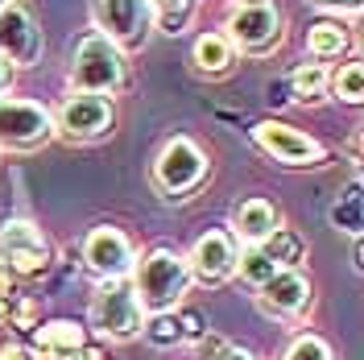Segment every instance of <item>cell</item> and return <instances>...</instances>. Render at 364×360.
Returning a JSON list of instances; mask_svg holds the SVG:
<instances>
[{
  "label": "cell",
  "mask_w": 364,
  "mask_h": 360,
  "mask_svg": "<svg viewBox=\"0 0 364 360\" xmlns=\"http://www.w3.org/2000/svg\"><path fill=\"white\" fill-rule=\"evenodd\" d=\"M129 286H133L136 302L145 315H166V311H178L186 290H191V270H186V257L174 248H149L136 257L133 273H129Z\"/></svg>",
  "instance_id": "obj_1"
},
{
  "label": "cell",
  "mask_w": 364,
  "mask_h": 360,
  "mask_svg": "<svg viewBox=\"0 0 364 360\" xmlns=\"http://www.w3.org/2000/svg\"><path fill=\"white\" fill-rule=\"evenodd\" d=\"M124 83H129L124 54L100 29H87L75 42V54H70V63H67V88L83 91V95H108L112 100Z\"/></svg>",
  "instance_id": "obj_2"
},
{
  "label": "cell",
  "mask_w": 364,
  "mask_h": 360,
  "mask_svg": "<svg viewBox=\"0 0 364 360\" xmlns=\"http://www.w3.org/2000/svg\"><path fill=\"white\" fill-rule=\"evenodd\" d=\"M224 33L236 54H249V58H265L273 54L282 38H286V17L273 0H236L228 9Z\"/></svg>",
  "instance_id": "obj_3"
},
{
  "label": "cell",
  "mask_w": 364,
  "mask_h": 360,
  "mask_svg": "<svg viewBox=\"0 0 364 360\" xmlns=\"http://www.w3.org/2000/svg\"><path fill=\"white\" fill-rule=\"evenodd\" d=\"M207 170H211V162H207L203 145L178 133L158 149L154 170H149V182H154V191H158L161 199L182 203V199H191V191L203 186Z\"/></svg>",
  "instance_id": "obj_4"
},
{
  "label": "cell",
  "mask_w": 364,
  "mask_h": 360,
  "mask_svg": "<svg viewBox=\"0 0 364 360\" xmlns=\"http://www.w3.org/2000/svg\"><path fill=\"white\" fill-rule=\"evenodd\" d=\"M54 265V245L42 228L25 216H9L0 224V270L13 282H33L46 277Z\"/></svg>",
  "instance_id": "obj_5"
},
{
  "label": "cell",
  "mask_w": 364,
  "mask_h": 360,
  "mask_svg": "<svg viewBox=\"0 0 364 360\" xmlns=\"http://www.w3.org/2000/svg\"><path fill=\"white\" fill-rule=\"evenodd\" d=\"M87 327L95 336L112 339V344H129V339L141 336L145 311L136 302L129 277H120V282H95V294H91V307H87Z\"/></svg>",
  "instance_id": "obj_6"
},
{
  "label": "cell",
  "mask_w": 364,
  "mask_h": 360,
  "mask_svg": "<svg viewBox=\"0 0 364 360\" xmlns=\"http://www.w3.org/2000/svg\"><path fill=\"white\" fill-rule=\"evenodd\" d=\"M91 17L120 54L145 50L154 38V0H91Z\"/></svg>",
  "instance_id": "obj_7"
},
{
  "label": "cell",
  "mask_w": 364,
  "mask_h": 360,
  "mask_svg": "<svg viewBox=\"0 0 364 360\" xmlns=\"http://www.w3.org/2000/svg\"><path fill=\"white\" fill-rule=\"evenodd\" d=\"M50 116H54V137H63V141H70V145L104 141V137L116 129V104L108 100V95L70 91Z\"/></svg>",
  "instance_id": "obj_8"
},
{
  "label": "cell",
  "mask_w": 364,
  "mask_h": 360,
  "mask_svg": "<svg viewBox=\"0 0 364 360\" xmlns=\"http://www.w3.org/2000/svg\"><path fill=\"white\" fill-rule=\"evenodd\" d=\"M54 141V116L38 100L0 95V149L9 154H33Z\"/></svg>",
  "instance_id": "obj_9"
},
{
  "label": "cell",
  "mask_w": 364,
  "mask_h": 360,
  "mask_svg": "<svg viewBox=\"0 0 364 360\" xmlns=\"http://www.w3.org/2000/svg\"><path fill=\"white\" fill-rule=\"evenodd\" d=\"M79 257H83V270H87L95 282H120V277H129L133 265H136V245L129 240L124 228L95 224L87 236H83Z\"/></svg>",
  "instance_id": "obj_10"
},
{
  "label": "cell",
  "mask_w": 364,
  "mask_h": 360,
  "mask_svg": "<svg viewBox=\"0 0 364 360\" xmlns=\"http://www.w3.org/2000/svg\"><path fill=\"white\" fill-rule=\"evenodd\" d=\"M252 145L261 149V154H269L273 162H282V166H323L327 162V149L318 145L311 133H302L294 125H286V120H257L249 129Z\"/></svg>",
  "instance_id": "obj_11"
},
{
  "label": "cell",
  "mask_w": 364,
  "mask_h": 360,
  "mask_svg": "<svg viewBox=\"0 0 364 360\" xmlns=\"http://www.w3.org/2000/svg\"><path fill=\"white\" fill-rule=\"evenodd\" d=\"M236 257H240V245L232 240L228 228H207L203 236L191 245L186 253V270H191V282L199 286H224L236 277Z\"/></svg>",
  "instance_id": "obj_12"
},
{
  "label": "cell",
  "mask_w": 364,
  "mask_h": 360,
  "mask_svg": "<svg viewBox=\"0 0 364 360\" xmlns=\"http://www.w3.org/2000/svg\"><path fill=\"white\" fill-rule=\"evenodd\" d=\"M315 298V286L302 270H282L273 273L269 282L257 290V311L273 323H286V319H298Z\"/></svg>",
  "instance_id": "obj_13"
},
{
  "label": "cell",
  "mask_w": 364,
  "mask_h": 360,
  "mask_svg": "<svg viewBox=\"0 0 364 360\" xmlns=\"http://www.w3.org/2000/svg\"><path fill=\"white\" fill-rule=\"evenodd\" d=\"M42 29L33 21V13L25 9L21 0L17 4H9L4 13H0V58H9L13 67H33L38 58H42Z\"/></svg>",
  "instance_id": "obj_14"
},
{
  "label": "cell",
  "mask_w": 364,
  "mask_h": 360,
  "mask_svg": "<svg viewBox=\"0 0 364 360\" xmlns=\"http://www.w3.org/2000/svg\"><path fill=\"white\" fill-rule=\"evenodd\" d=\"M282 228V207L265 195H249L232 207V240L236 245H265L273 232Z\"/></svg>",
  "instance_id": "obj_15"
},
{
  "label": "cell",
  "mask_w": 364,
  "mask_h": 360,
  "mask_svg": "<svg viewBox=\"0 0 364 360\" xmlns=\"http://www.w3.org/2000/svg\"><path fill=\"white\" fill-rule=\"evenodd\" d=\"M191 63H195V70L207 75V79H224L228 70L236 67V50H232V42H228L220 29H211V33H199V38H195Z\"/></svg>",
  "instance_id": "obj_16"
},
{
  "label": "cell",
  "mask_w": 364,
  "mask_h": 360,
  "mask_svg": "<svg viewBox=\"0 0 364 360\" xmlns=\"http://www.w3.org/2000/svg\"><path fill=\"white\" fill-rule=\"evenodd\" d=\"M348 46H352V33H348V25L343 21H315L306 29V54L315 58V63H336L348 54Z\"/></svg>",
  "instance_id": "obj_17"
},
{
  "label": "cell",
  "mask_w": 364,
  "mask_h": 360,
  "mask_svg": "<svg viewBox=\"0 0 364 360\" xmlns=\"http://www.w3.org/2000/svg\"><path fill=\"white\" fill-rule=\"evenodd\" d=\"M327 95L340 100L348 108H360L364 104V67L360 58H348L340 67H327Z\"/></svg>",
  "instance_id": "obj_18"
},
{
  "label": "cell",
  "mask_w": 364,
  "mask_h": 360,
  "mask_svg": "<svg viewBox=\"0 0 364 360\" xmlns=\"http://www.w3.org/2000/svg\"><path fill=\"white\" fill-rule=\"evenodd\" d=\"M286 88H290V100H298V104H318L327 95V67L323 63H298L286 75Z\"/></svg>",
  "instance_id": "obj_19"
},
{
  "label": "cell",
  "mask_w": 364,
  "mask_h": 360,
  "mask_svg": "<svg viewBox=\"0 0 364 360\" xmlns=\"http://www.w3.org/2000/svg\"><path fill=\"white\" fill-rule=\"evenodd\" d=\"M261 248L269 253V261H277V270H302V261H306V240L286 224L277 228Z\"/></svg>",
  "instance_id": "obj_20"
},
{
  "label": "cell",
  "mask_w": 364,
  "mask_h": 360,
  "mask_svg": "<svg viewBox=\"0 0 364 360\" xmlns=\"http://www.w3.org/2000/svg\"><path fill=\"white\" fill-rule=\"evenodd\" d=\"M277 270V261H269V253L261 245H240V257H236V277L245 282V286H252V290H261L265 282H269Z\"/></svg>",
  "instance_id": "obj_21"
},
{
  "label": "cell",
  "mask_w": 364,
  "mask_h": 360,
  "mask_svg": "<svg viewBox=\"0 0 364 360\" xmlns=\"http://www.w3.org/2000/svg\"><path fill=\"white\" fill-rule=\"evenodd\" d=\"M141 339L149 344V348H178V344H186V336H182V323L174 311H166V315H145V327H141Z\"/></svg>",
  "instance_id": "obj_22"
},
{
  "label": "cell",
  "mask_w": 364,
  "mask_h": 360,
  "mask_svg": "<svg viewBox=\"0 0 364 360\" xmlns=\"http://www.w3.org/2000/svg\"><path fill=\"white\" fill-rule=\"evenodd\" d=\"M327 216H331V228H336V232L360 236V179H352V186L331 203V211H327Z\"/></svg>",
  "instance_id": "obj_23"
},
{
  "label": "cell",
  "mask_w": 364,
  "mask_h": 360,
  "mask_svg": "<svg viewBox=\"0 0 364 360\" xmlns=\"http://www.w3.org/2000/svg\"><path fill=\"white\" fill-rule=\"evenodd\" d=\"M282 360H336V348L323 336H315V332H298V336L286 344Z\"/></svg>",
  "instance_id": "obj_24"
},
{
  "label": "cell",
  "mask_w": 364,
  "mask_h": 360,
  "mask_svg": "<svg viewBox=\"0 0 364 360\" xmlns=\"http://www.w3.org/2000/svg\"><path fill=\"white\" fill-rule=\"evenodd\" d=\"M199 352H203V360H261L257 352H249V348H240V344H232L224 336H215V332H203Z\"/></svg>",
  "instance_id": "obj_25"
},
{
  "label": "cell",
  "mask_w": 364,
  "mask_h": 360,
  "mask_svg": "<svg viewBox=\"0 0 364 360\" xmlns=\"http://www.w3.org/2000/svg\"><path fill=\"white\" fill-rule=\"evenodd\" d=\"M311 4H315V9H323V13H336V17H340V13H356V9H360V0H311Z\"/></svg>",
  "instance_id": "obj_26"
},
{
  "label": "cell",
  "mask_w": 364,
  "mask_h": 360,
  "mask_svg": "<svg viewBox=\"0 0 364 360\" xmlns=\"http://www.w3.org/2000/svg\"><path fill=\"white\" fill-rule=\"evenodd\" d=\"M195 0H154V13H186L191 17Z\"/></svg>",
  "instance_id": "obj_27"
},
{
  "label": "cell",
  "mask_w": 364,
  "mask_h": 360,
  "mask_svg": "<svg viewBox=\"0 0 364 360\" xmlns=\"http://www.w3.org/2000/svg\"><path fill=\"white\" fill-rule=\"evenodd\" d=\"M13 83H17V67H13L9 58H0V95H9Z\"/></svg>",
  "instance_id": "obj_28"
},
{
  "label": "cell",
  "mask_w": 364,
  "mask_h": 360,
  "mask_svg": "<svg viewBox=\"0 0 364 360\" xmlns=\"http://www.w3.org/2000/svg\"><path fill=\"white\" fill-rule=\"evenodd\" d=\"M269 104H290V88L286 83H269Z\"/></svg>",
  "instance_id": "obj_29"
},
{
  "label": "cell",
  "mask_w": 364,
  "mask_h": 360,
  "mask_svg": "<svg viewBox=\"0 0 364 360\" xmlns=\"http://www.w3.org/2000/svg\"><path fill=\"white\" fill-rule=\"evenodd\" d=\"M352 265L364 270V248H360V236H352Z\"/></svg>",
  "instance_id": "obj_30"
},
{
  "label": "cell",
  "mask_w": 364,
  "mask_h": 360,
  "mask_svg": "<svg viewBox=\"0 0 364 360\" xmlns=\"http://www.w3.org/2000/svg\"><path fill=\"white\" fill-rule=\"evenodd\" d=\"M79 360H108V352H100V348H91V344H87V348H83V356H79Z\"/></svg>",
  "instance_id": "obj_31"
},
{
  "label": "cell",
  "mask_w": 364,
  "mask_h": 360,
  "mask_svg": "<svg viewBox=\"0 0 364 360\" xmlns=\"http://www.w3.org/2000/svg\"><path fill=\"white\" fill-rule=\"evenodd\" d=\"M4 298H9V294H4ZM4 298H0V327H4Z\"/></svg>",
  "instance_id": "obj_32"
},
{
  "label": "cell",
  "mask_w": 364,
  "mask_h": 360,
  "mask_svg": "<svg viewBox=\"0 0 364 360\" xmlns=\"http://www.w3.org/2000/svg\"><path fill=\"white\" fill-rule=\"evenodd\" d=\"M9 4H17V0H0V13H4V9H9Z\"/></svg>",
  "instance_id": "obj_33"
}]
</instances>
